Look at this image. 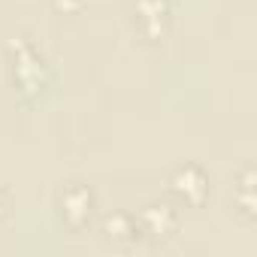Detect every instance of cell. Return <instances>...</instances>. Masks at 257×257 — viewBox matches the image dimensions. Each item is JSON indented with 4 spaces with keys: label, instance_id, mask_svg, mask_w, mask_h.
<instances>
[{
    "label": "cell",
    "instance_id": "cell-1",
    "mask_svg": "<svg viewBox=\"0 0 257 257\" xmlns=\"http://www.w3.org/2000/svg\"><path fill=\"white\" fill-rule=\"evenodd\" d=\"M61 218L67 227L73 230H82L91 218V209H94V197L85 185H70L64 194H61Z\"/></svg>",
    "mask_w": 257,
    "mask_h": 257
},
{
    "label": "cell",
    "instance_id": "cell-2",
    "mask_svg": "<svg viewBox=\"0 0 257 257\" xmlns=\"http://www.w3.org/2000/svg\"><path fill=\"white\" fill-rule=\"evenodd\" d=\"M137 227L143 233H149L152 239H167L173 236V230L179 227V215L173 206L167 203H149L140 215H137Z\"/></svg>",
    "mask_w": 257,
    "mask_h": 257
},
{
    "label": "cell",
    "instance_id": "cell-3",
    "mask_svg": "<svg viewBox=\"0 0 257 257\" xmlns=\"http://www.w3.org/2000/svg\"><path fill=\"white\" fill-rule=\"evenodd\" d=\"M170 191H173L179 200H185L188 206H197V203H203V197H206V191H209V182H206V176H203L197 167H182V170L173 173Z\"/></svg>",
    "mask_w": 257,
    "mask_h": 257
},
{
    "label": "cell",
    "instance_id": "cell-4",
    "mask_svg": "<svg viewBox=\"0 0 257 257\" xmlns=\"http://www.w3.org/2000/svg\"><path fill=\"white\" fill-rule=\"evenodd\" d=\"M140 28L149 34V37H158L164 34V22H167V0H140Z\"/></svg>",
    "mask_w": 257,
    "mask_h": 257
},
{
    "label": "cell",
    "instance_id": "cell-5",
    "mask_svg": "<svg viewBox=\"0 0 257 257\" xmlns=\"http://www.w3.org/2000/svg\"><path fill=\"white\" fill-rule=\"evenodd\" d=\"M103 230H106V239H115V242L134 239V236L140 233V227H137V218H134V215H127V212L109 215V218H106V224H103Z\"/></svg>",
    "mask_w": 257,
    "mask_h": 257
},
{
    "label": "cell",
    "instance_id": "cell-6",
    "mask_svg": "<svg viewBox=\"0 0 257 257\" xmlns=\"http://www.w3.org/2000/svg\"><path fill=\"white\" fill-rule=\"evenodd\" d=\"M4 215H7V194L0 191V218H4Z\"/></svg>",
    "mask_w": 257,
    "mask_h": 257
}]
</instances>
